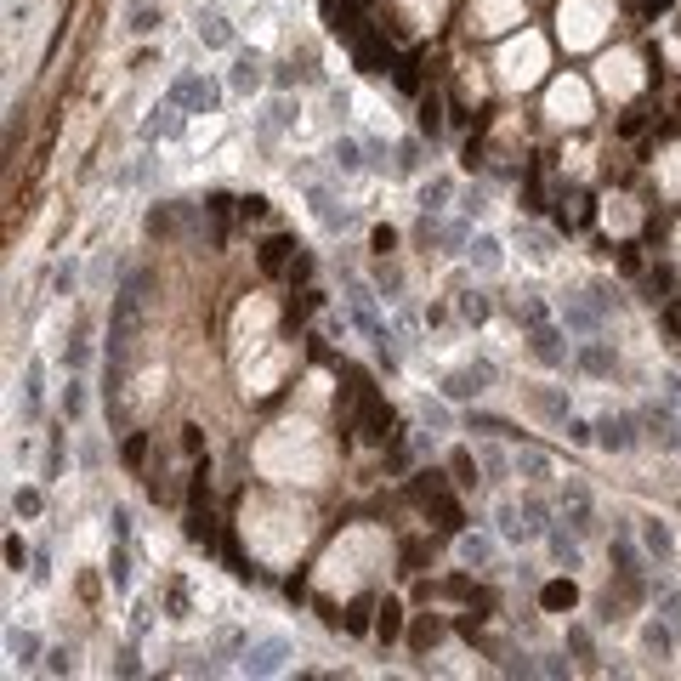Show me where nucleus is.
I'll return each mask as SVG.
<instances>
[{
  "instance_id": "obj_16",
  "label": "nucleus",
  "mask_w": 681,
  "mask_h": 681,
  "mask_svg": "<svg viewBox=\"0 0 681 681\" xmlns=\"http://www.w3.org/2000/svg\"><path fill=\"white\" fill-rule=\"evenodd\" d=\"M375 630H381V642H398V636H404V608H398V602H381Z\"/></svg>"
},
{
  "instance_id": "obj_24",
  "label": "nucleus",
  "mask_w": 681,
  "mask_h": 681,
  "mask_svg": "<svg viewBox=\"0 0 681 681\" xmlns=\"http://www.w3.org/2000/svg\"><path fill=\"white\" fill-rule=\"evenodd\" d=\"M148 234H153V239H170V234H176V210H170V205L148 210Z\"/></svg>"
},
{
  "instance_id": "obj_23",
  "label": "nucleus",
  "mask_w": 681,
  "mask_h": 681,
  "mask_svg": "<svg viewBox=\"0 0 681 681\" xmlns=\"http://www.w3.org/2000/svg\"><path fill=\"white\" fill-rule=\"evenodd\" d=\"M460 318H466V324L488 318V296H483V290H466V296H460Z\"/></svg>"
},
{
  "instance_id": "obj_9",
  "label": "nucleus",
  "mask_w": 681,
  "mask_h": 681,
  "mask_svg": "<svg viewBox=\"0 0 681 681\" xmlns=\"http://www.w3.org/2000/svg\"><path fill=\"white\" fill-rule=\"evenodd\" d=\"M642 546H647V556H659V562H670L676 539H670V529H664L659 517H642Z\"/></svg>"
},
{
  "instance_id": "obj_21",
  "label": "nucleus",
  "mask_w": 681,
  "mask_h": 681,
  "mask_svg": "<svg viewBox=\"0 0 681 681\" xmlns=\"http://www.w3.org/2000/svg\"><path fill=\"white\" fill-rule=\"evenodd\" d=\"M670 636H676V630H670V625H659V619H653V625L642 630V647H647V653H659V659H664V653H670Z\"/></svg>"
},
{
  "instance_id": "obj_11",
  "label": "nucleus",
  "mask_w": 681,
  "mask_h": 681,
  "mask_svg": "<svg viewBox=\"0 0 681 681\" xmlns=\"http://www.w3.org/2000/svg\"><path fill=\"white\" fill-rule=\"evenodd\" d=\"M182 131V103H165V108H153V119L143 126V136H176Z\"/></svg>"
},
{
  "instance_id": "obj_31",
  "label": "nucleus",
  "mask_w": 681,
  "mask_h": 681,
  "mask_svg": "<svg viewBox=\"0 0 681 681\" xmlns=\"http://www.w3.org/2000/svg\"><path fill=\"white\" fill-rule=\"evenodd\" d=\"M517 318H522V324H546L551 313H546V301H539V296H522V301H517Z\"/></svg>"
},
{
  "instance_id": "obj_43",
  "label": "nucleus",
  "mask_w": 681,
  "mask_h": 681,
  "mask_svg": "<svg viewBox=\"0 0 681 681\" xmlns=\"http://www.w3.org/2000/svg\"><path fill=\"white\" fill-rule=\"evenodd\" d=\"M551 551L562 556V562H574V556H579V546H574V539H568V534H551Z\"/></svg>"
},
{
  "instance_id": "obj_34",
  "label": "nucleus",
  "mask_w": 681,
  "mask_h": 681,
  "mask_svg": "<svg viewBox=\"0 0 681 681\" xmlns=\"http://www.w3.org/2000/svg\"><path fill=\"white\" fill-rule=\"evenodd\" d=\"M63 414H69V421H80V414H86V392H80V381H69V392H63Z\"/></svg>"
},
{
  "instance_id": "obj_28",
  "label": "nucleus",
  "mask_w": 681,
  "mask_h": 681,
  "mask_svg": "<svg viewBox=\"0 0 681 681\" xmlns=\"http://www.w3.org/2000/svg\"><path fill=\"white\" fill-rule=\"evenodd\" d=\"M199 35H205V45H234V29L222 18H199Z\"/></svg>"
},
{
  "instance_id": "obj_17",
  "label": "nucleus",
  "mask_w": 681,
  "mask_h": 681,
  "mask_svg": "<svg viewBox=\"0 0 681 681\" xmlns=\"http://www.w3.org/2000/svg\"><path fill=\"white\" fill-rule=\"evenodd\" d=\"M448 472H455V488H477V460L466 448H455V460H448Z\"/></svg>"
},
{
  "instance_id": "obj_39",
  "label": "nucleus",
  "mask_w": 681,
  "mask_h": 681,
  "mask_svg": "<svg viewBox=\"0 0 681 681\" xmlns=\"http://www.w3.org/2000/svg\"><path fill=\"white\" fill-rule=\"evenodd\" d=\"M86 358H91L86 340H69V347H63V364H69V369H86Z\"/></svg>"
},
{
  "instance_id": "obj_25",
  "label": "nucleus",
  "mask_w": 681,
  "mask_h": 681,
  "mask_svg": "<svg viewBox=\"0 0 681 681\" xmlns=\"http://www.w3.org/2000/svg\"><path fill=\"white\" fill-rule=\"evenodd\" d=\"M579 364L591 369V375H608V369H613V358H608V352L596 347V340H585V347H579Z\"/></svg>"
},
{
  "instance_id": "obj_46",
  "label": "nucleus",
  "mask_w": 681,
  "mask_h": 681,
  "mask_svg": "<svg viewBox=\"0 0 681 681\" xmlns=\"http://www.w3.org/2000/svg\"><path fill=\"white\" fill-rule=\"evenodd\" d=\"M182 448H188V455H199V448H205V438H199V426H182Z\"/></svg>"
},
{
  "instance_id": "obj_26",
  "label": "nucleus",
  "mask_w": 681,
  "mask_h": 681,
  "mask_svg": "<svg viewBox=\"0 0 681 681\" xmlns=\"http://www.w3.org/2000/svg\"><path fill=\"white\" fill-rule=\"evenodd\" d=\"M330 160H335V170H358L364 153H358V143H347V136H340V143L330 148Z\"/></svg>"
},
{
  "instance_id": "obj_18",
  "label": "nucleus",
  "mask_w": 681,
  "mask_h": 681,
  "mask_svg": "<svg viewBox=\"0 0 681 681\" xmlns=\"http://www.w3.org/2000/svg\"><path fill=\"white\" fill-rule=\"evenodd\" d=\"M472 261H477L483 273H494V267H500V244H494L488 234H477V239H472Z\"/></svg>"
},
{
  "instance_id": "obj_36",
  "label": "nucleus",
  "mask_w": 681,
  "mask_h": 681,
  "mask_svg": "<svg viewBox=\"0 0 681 681\" xmlns=\"http://www.w3.org/2000/svg\"><path fill=\"white\" fill-rule=\"evenodd\" d=\"M108 574H114V585H119V591L131 585V562H126V551H114V556H108Z\"/></svg>"
},
{
  "instance_id": "obj_42",
  "label": "nucleus",
  "mask_w": 681,
  "mask_h": 681,
  "mask_svg": "<svg viewBox=\"0 0 681 681\" xmlns=\"http://www.w3.org/2000/svg\"><path fill=\"white\" fill-rule=\"evenodd\" d=\"M568 647H574L579 659H591V630H579V625H574V630H568Z\"/></svg>"
},
{
  "instance_id": "obj_44",
  "label": "nucleus",
  "mask_w": 681,
  "mask_h": 681,
  "mask_svg": "<svg viewBox=\"0 0 681 681\" xmlns=\"http://www.w3.org/2000/svg\"><path fill=\"white\" fill-rule=\"evenodd\" d=\"M12 511H18V517H35V511H40V494H18V500H12Z\"/></svg>"
},
{
  "instance_id": "obj_49",
  "label": "nucleus",
  "mask_w": 681,
  "mask_h": 681,
  "mask_svg": "<svg viewBox=\"0 0 681 681\" xmlns=\"http://www.w3.org/2000/svg\"><path fill=\"white\" fill-rule=\"evenodd\" d=\"M659 386H664V398H670V404H681V375H664Z\"/></svg>"
},
{
  "instance_id": "obj_3",
  "label": "nucleus",
  "mask_w": 681,
  "mask_h": 681,
  "mask_svg": "<svg viewBox=\"0 0 681 681\" xmlns=\"http://www.w3.org/2000/svg\"><path fill=\"white\" fill-rule=\"evenodd\" d=\"M290 659H296V642L267 636V642H256L250 653H244V676H278V670H290Z\"/></svg>"
},
{
  "instance_id": "obj_27",
  "label": "nucleus",
  "mask_w": 681,
  "mask_h": 681,
  "mask_svg": "<svg viewBox=\"0 0 681 681\" xmlns=\"http://www.w3.org/2000/svg\"><path fill=\"white\" fill-rule=\"evenodd\" d=\"M517 472L534 477V483H539V477H551V466H546V455H539V448H522V455H517Z\"/></svg>"
},
{
  "instance_id": "obj_7",
  "label": "nucleus",
  "mask_w": 681,
  "mask_h": 681,
  "mask_svg": "<svg viewBox=\"0 0 681 681\" xmlns=\"http://www.w3.org/2000/svg\"><path fill=\"white\" fill-rule=\"evenodd\" d=\"M488 381H494V369H488V364H472V369H455V375L443 381V392L455 398V404H466V398H477Z\"/></svg>"
},
{
  "instance_id": "obj_4",
  "label": "nucleus",
  "mask_w": 681,
  "mask_h": 681,
  "mask_svg": "<svg viewBox=\"0 0 681 681\" xmlns=\"http://www.w3.org/2000/svg\"><path fill=\"white\" fill-rule=\"evenodd\" d=\"M170 103L193 108V114H210V108L222 103V86L205 80V74H176V86H170Z\"/></svg>"
},
{
  "instance_id": "obj_2",
  "label": "nucleus",
  "mask_w": 681,
  "mask_h": 681,
  "mask_svg": "<svg viewBox=\"0 0 681 681\" xmlns=\"http://www.w3.org/2000/svg\"><path fill=\"white\" fill-rule=\"evenodd\" d=\"M347 307H352V318L364 324V335L386 352V340H392V335H386V324H381V313H375V296H369L364 278H347ZM386 358H392V352H386Z\"/></svg>"
},
{
  "instance_id": "obj_13",
  "label": "nucleus",
  "mask_w": 681,
  "mask_h": 681,
  "mask_svg": "<svg viewBox=\"0 0 681 681\" xmlns=\"http://www.w3.org/2000/svg\"><path fill=\"white\" fill-rule=\"evenodd\" d=\"M426 511H431V517H438V529H448V534H455L460 529V505H455V494H431V500H426Z\"/></svg>"
},
{
  "instance_id": "obj_38",
  "label": "nucleus",
  "mask_w": 681,
  "mask_h": 681,
  "mask_svg": "<svg viewBox=\"0 0 681 681\" xmlns=\"http://www.w3.org/2000/svg\"><path fill=\"white\" fill-rule=\"evenodd\" d=\"M74 278H80V267H74V261H63V267H57V278H52L57 296H74Z\"/></svg>"
},
{
  "instance_id": "obj_30",
  "label": "nucleus",
  "mask_w": 681,
  "mask_h": 681,
  "mask_svg": "<svg viewBox=\"0 0 681 681\" xmlns=\"http://www.w3.org/2000/svg\"><path fill=\"white\" fill-rule=\"evenodd\" d=\"M375 608H381V602L358 596V602H352V608H347V630H369V613H375Z\"/></svg>"
},
{
  "instance_id": "obj_33",
  "label": "nucleus",
  "mask_w": 681,
  "mask_h": 681,
  "mask_svg": "<svg viewBox=\"0 0 681 681\" xmlns=\"http://www.w3.org/2000/svg\"><path fill=\"white\" fill-rule=\"evenodd\" d=\"M153 29H160V12H153V6H136V12H131V35H153Z\"/></svg>"
},
{
  "instance_id": "obj_14",
  "label": "nucleus",
  "mask_w": 681,
  "mask_h": 681,
  "mask_svg": "<svg viewBox=\"0 0 681 681\" xmlns=\"http://www.w3.org/2000/svg\"><path fill=\"white\" fill-rule=\"evenodd\" d=\"M256 86H261V57H256V52H244L239 63H234V91H244V97H250Z\"/></svg>"
},
{
  "instance_id": "obj_50",
  "label": "nucleus",
  "mask_w": 681,
  "mask_h": 681,
  "mask_svg": "<svg viewBox=\"0 0 681 681\" xmlns=\"http://www.w3.org/2000/svg\"><path fill=\"white\" fill-rule=\"evenodd\" d=\"M398 86H404V91H414V63H409V57L398 63Z\"/></svg>"
},
{
  "instance_id": "obj_48",
  "label": "nucleus",
  "mask_w": 681,
  "mask_h": 681,
  "mask_svg": "<svg viewBox=\"0 0 681 681\" xmlns=\"http://www.w3.org/2000/svg\"><path fill=\"white\" fill-rule=\"evenodd\" d=\"M438 126H443V119H438V103H426V108H421V131H438Z\"/></svg>"
},
{
  "instance_id": "obj_52",
  "label": "nucleus",
  "mask_w": 681,
  "mask_h": 681,
  "mask_svg": "<svg viewBox=\"0 0 681 681\" xmlns=\"http://www.w3.org/2000/svg\"><path fill=\"white\" fill-rule=\"evenodd\" d=\"M131 6H153V0H131Z\"/></svg>"
},
{
  "instance_id": "obj_5",
  "label": "nucleus",
  "mask_w": 681,
  "mask_h": 681,
  "mask_svg": "<svg viewBox=\"0 0 681 681\" xmlns=\"http://www.w3.org/2000/svg\"><path fill=\"white\" fill-rule=\"evenodd\" d=\"M529 347H534V358L546 364V369H562L568 364V347H562V330L546 318V324H529Z\"/></svg>"
},
{
  "instance_id": "obj_1",
  "label": "nucleus",
  "mask_w": 681,
  "mask_h": 681,
  "mask_svg": "<svg viewBox=\"0 0 681 681\" xmlns=\"http://www.w3.org/2000/svg\"><path fill=\"white\" fill-rule=\"evenodd\" d=\"M148 290H153V278L131 273V284L114 296V318H108V358L114 364L136 347V335H143V324H148Z\"/></svg>"
},
{
  "instance_id": "obj_29",
  "label": "nucleus",
  "mask_w": 681,
  "mask_h": 681,
  "mask_svg": "<svg viewBox=\"0 0 681 681\" xmlns=\"http://www.w3.org/2000/svg\"><path fill=\"white\" fill-rule=\"evenodd\" d=\"M438 642H443V619H421V625H414V647L426 653V647H438Z\"/></svg>"
},
{
  "instance_id": "obj_37",
  "label": "nucleus",
  "mask_w": 681,
  "mask_h": 681,
  "mask_svg": "<svg viewBox=\"0 0 681 681\" xmlns=\"http://www.w3.org/2000/svg\"><path fill=\"white\" fill-rule=\"evenodd\" d=\"M477 460H483V466L494 472V483L505 477V455H500V448H488V443H483V448H477Z\"/></svg>"
},
{
  "instance_id": "obj_32",
  "label": "nucleus",
  "mask_w": 681,
  "mask_h": 681,
  "mask_svg": "<svg viewBox=\"0 0 681 681\" xmlns=\"http://www.w3.org/2000/svg\"><path fill=\"white\" fill-rule=\"evenodd\" d=\"M659 613H664V625H670V630H681V591H664L659 596Z\"/></svg>"
},
{
  "instance_id": "obj_51",
  "label": "nucleus",
  "mask_w": 681,
  "mask_h": 681,
  "mask_svg": "<svg viewBox=\"0 0 681 681\" xmlns=\"http://www.w3.org/2000/svg\"><path fill=\"white\" fill-rule=\"evenodd\" d=\"M670 324H676V330H681V301H676V307H670Z\"/></svg>"
},
{
  "instance_id": "obj_20",
  "label": "nucleus",
  "mask_w": 681,
  "mask_h": 681,
  "mask_svg": "<svg viewBox=\"0 0 681 681\" xmlns=\"http://www.w3.org/2000/svg\"><path fill=\"white\" fill-rule=\"evenodd\" d=\"M500 534L505 539H534L529 522H522V505H500Z\"/></svg>"
},
{
  "instance_id": "obj_41",
  "label": "nucleus",
  "mask_w": 681,
  "mask_h": 681,
  "mask_svg": "<svg viewBox=\"0 0 681 681\" xmlns=\"http://www.w3.org/2000/svg\"><path fill=\"white\" fill-rule=\"evenodd\" d=\"M448 193H455V188H448V182H431V188L421 193V205H426V210H438V205H443Z\"/></svg>"
},
{
  "instance_id": "obj_35",
  "label": "nucleus",
  "mask_w": 681,
  "mask_h": 681,
  "mask_svg": "<svg viewBox=\"0 0 681 681\" xmlns=\"http://www.w3.org/2000/svg\"><path fill=\"white\" fill-rule=\"evenodd\" d=\"M45 670H52V676H69V670H74V647H57V653H45Z\"/></svg>"
},
{
  "instance_id": "obj_19",
  "label": "nucleus",
  "mask_w": 681,
  "mask_h": 681,
  "mask_svg": "<svg viewBox=\"0 0 681 681\" xmlns=\"http://www.w3.org/2000/svg\"><path fill=\"white\" fill-rule=\"evenodd\" d=\"M460 556H466V562H472V568H483V562H488V556H494V546H488V539H483V534H460Z\"/></svg>"
},
{
  "instance_id": "obj_47",
  "label": "nucleus",
  "mask_w": 681,
  "mask_h": 681,
  "mask_svg": "<svg viewBox=\"0 0 681 681\" xmlns=\"http://www.w3.org/2000/svg\"><path fill=\"white\" fill-rule=\"evenodd\" d=\"M244 636H239V630H222V636H216V653H234V647H239Z\"/></svg>"
},
{
  "instance_id": "obj_12",
  "label": "nucleus",
  "mask_w": 681,
  "mask_h": 681,
  "mask_svg": "<svg viewBox=\"0 0 681 681\" xmlns=\"http://www.w3.org/2000/svg\"><path fill=\"white\" fill-rule=\"evenodd\" d=\"M40 398H45V364H40V358H29V369H23V409L35 414V409H40Z\"/></svg>"
},
{
  "instance_id": "obj_10",
  "label": "nucleus",
  "mask_w": 681,
  "mask_h": 681,
  "mask_svg": "<svg viewBox=\"0 0 681 681\" xmlns=\"http://www.w3.org/2000/svg\"><path fill=\"white\" fill-rule=\"evenodd\" d=\"M539 602H546L551 613H574V602H579V591H574V579H551L546 591H539Z\"/></svg>"
},
{
  "instance_id": "obj_40",
  "label": "nucleus",
  "mask_w": 681,
  "mask_h": 681,
  "mask_svg": "<svg viewBox=\"0 0 681 681\" xmlns=\"http://www.w3.org/2000/svg\"><path fill=\"white\" fill-rule=\"evenodd\" d=\"M539 409H546L551 421H568V404H562V398H556V392H539Z\"/></svg>"
},
{
  "instance_id": "obj_15",
  "label": "nucleus",
  "mask_w": 681,
  "mask_h": 681,
  "mask_svg": "<svg viewBox=\"0 0 681 681\" xmlns=\"http://www.w3.org/2000/svg\"><path fill=\"white\" fill-rule=\"evenodd\" d=\"M562 318H568V330H579V335H596V330H602L596 307H579V301H568V307H562Z\"/></svg>"
},
{
  "instance_id": "obj_22",
  "label": "nucleus",
  "mask_w": 681,
  "mask_h": 681,
  "mask_svg": "<svg viewBox=\"0 0 681 681\" xmlns=\"http://www.w3.org/2000/svg\"><path fill=\"white\" fill-rule=\"evenodd\" d=\"M6 647H12V659H23V664H35V653H40V642L29 636V630H6Z\"/></svg>"
},
{
  "instance_id": "obj_6",
  "label": "nucleus",
  "mask_w": 681,
  "mask_h": 681,
  "mask_svg": "<svg viewBox=\"0 0 681 681\" xmlns=\"http://www.w3.org/2000/svg\"><path fill=\"white\" fill-rule=\"evenodd\" d=\"M596 443L613 448V455L636 448V421H630V414H602V421H596Z\"/></svg>"
},
{
  "instance_id": "obj_45",
  "label": "nucleus",
  "mask_w": 681,
  "mask_h": 681,
  "mask_svg": "<svg viewBox=\"0 0 681 681\" xmlns=\"http://www.w3.org/2000/svg\"><path fill=\"white\" fill-rule=\"evenodd\" d=\"M143 455H148V438H143V431H136V438L126 443V460H131V466H143Z\"/></svg>"
},
{
  "instance_id": "obj_8",
  "label": "nucleus",
  "mask_w": 681,
  "mask_h": 681,
  "mask_svg": "<svg viewBox=\"0 0 681 681\" xmlns=\"http://www.w3.org/2000/svg\"><path fill=\"white\" fill-rule=\"evenodd\" d=\"M301 250V244L296 239H284V234H278V239H267V244H261V273H290V256H296Z\"/></svg>"
}]
</instances>
